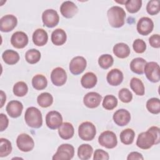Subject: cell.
<instances>
[{"mask_svg":"<svg viewBox=\"0 0 160 160\" xmlns=\"http://www.w3.org/2000/svg\"><path fill=\"white\" fill-rule=\"evenodd\" d=\"M26 124L32 128H39L42 125V117L40 110L35 107L28 108L24 114Z\"/></svg>","mask_w":160,"mask_h":160,"instance_id":"2","label":"cell"},{"mask_svg":"<svg viewBox=\"0 0 160 160\" xmlns=\"http://www.w3.org/2000/svg\"><path fill=\"white\" fill-rule=\"evenodd\" d=\"M48 40V35L47 32L41 28L37 29L33 32L32 41L34 44L38 46H44Z\"/></svg>","mask_w":160,"mask_h":160,"instance_id":"21","label":"cell"},{"mask_svg":"<svg viewBox=\"0 0 160 160\" xmlns=\"http://www.w3.org/2000/svg\"><path fill=\"white\" fill-rule=\"evenodd\" d=\"M102 100V96L96 92L87 93L83 98L84 105L89 108H96L99 106Z\"/></svg>","mask_w":160,"mask_h":160,"instance_id":"18","label":"cell"},{"mask_svg":"<svg viewBox=\"0 0 160 160\" xmlns=\"http://www.w3.org/2000/svg\"><path fill=\"white\" fill-rule=\"evenodd\" d=\"M118 96L119 99L122 102L125 103L131 102L132 99V94L128 88H122L121 90H119Z\"/></svg>","mask_w":160,"mask_h":160,"instance_id":"41","label":"cell"},{"mask_svg":"<svg viewBox=\"0 0 160 160\" xmlns=\"http://www.w3.org/2000/svg\"><path fill=\"white\" fill-rule=\"evenodd\" d=\"M62 122L61 114L56 111H49L46 116V124L51 129L58 128Z\"/></svg>","mask_w":160,"mask_h":160,"instance_id":"13","label":"cell"},{"mask_svg":"<svg viewBox=\"0 0 160 160\" xmlns=\"http://www.w3.org/2000/svg\"><path fill=\"white\" fill-rule=\"evenodd\" d=\"M148 131L153 134L155 139V144H158L160 142L159 128L157 126H152L148 129Z\"/></svg>","mask_w":160,"mask_h":160,"instance_id":"45","label":"cell"},{"mask_svg":"<svg viewBox=\"0 0 160 160\" xmlns=\"http://www.w3.org/2000/svg\"><path fill=\"white\" fill-rule=\"evenodd\" d=\"M144 72L148 79L152 82H158L160 80L159 75V66L156 62H146Z\"/></svg>","mask_w":160,"mask_h":160,"instance_id":"6","label":"cell"},{"mask_svg":"<svg viewBox=\"0 0 160 160\" xmlns=\"http://www.w3.org/2000/svg\"><path fill=\"white\" fill-rule=\"evenodd\" d=\"M12 151L11 142L6 138H0V157L8 156Z\"/></svg>","mask_w":160,"mask_h":160,"instance_id":"34","label":"cell"},{"mask_svg":"<svg viewBox=\"0 0 160 160\" xmlns=\"http://www.w3.org/2000/svg\"><path fill=\"white\" fill-rule=\"evenodd\" d=\"M6 94L3 91L1 90V108H2L4 106V104L6 102Z\"/></svg>","mask_w":160,"mask_h":160,"instance_id":"48","label":"cell"},{"mask_svg":"<svg viewBox=\"0 0 160 160\" xmlns=\"http://www.w3.org/2000/svg\"><path fill=\"white\" fill-rule=\"evenodd\" d=\"M160 10L159 8V1L157 0L149 1L146 6V11L150 15H156L159 13Z\"/></svg>","mask_w":160,"mask_h":160,"instance_id":"40","label":"cell"},{"mask_svg":"<svg viewBox=\"0 0 160 160\" xmlns=\"http://www.w3.org/2000/svg\"><path fill=\"white\" fill-rule=\"evenodd\" d=\"M12 91L15 96L18 97H22L27 94L28 91V87L26 83L24 82L19 81L14 85Z\"/></svg>","mask_w":160,"mask_h":160,"instance_id":"36","label":"cell"},{"mask_svg":"<svg viewBox=\"0 0 160 160\" xmlns=\"http://www.w3.org/2000/svg\"><path fill=\"white\" fill-rule=\"evenodd\" d=\"M154 28V22L148 17L140 18L137 23V31L139 34L142 36H147L150 34Z\"/></svg>","mask_w":160,"mask_h":160,"instance_id":"12","label":"cell"},{"mask_svg":"<svg viewBox=\"0 0 160 160\" xmlns=\"http://www.w3.org/2000/svg\"><path fill=\"white\" fill-rule=\"evenodd\" d=\"M112 50L114 55L121 59H124L128 57L131 52L128 45L124 42H119L116 44L114 46Z\"/></svg>","mask_w":160,"mask_h":160,"instance_id":"24","label":"cell"},{"mask_svg":"<svg viewBox=\"0 0 160 160\" xmlns=\"http://www.w3.org/2000/svg\"><path fill=\"white\" fill-rule=\"evenodd\" d=\"M114 122L119 126L127 125L131 120L130 112L125 109H119L117 110L112 116Z\"/></svg>","mask_w":160,"mask_h":160,"instance_id":"16","label":"cell"},{"mask_svg":"<svg viewBox=\"0 0 160 160\" xmlns=\"http://www.w3.org/2000/svg\"><path fill=\"white\" fill-rule=\"evenodd\" d=\"M16 144L19 150L22 152H29L32 150L34 146L33 139L28 134H19L16 139Z\"/></svg>","mask_w":160,"mask_h":160,"instance_id":"8","label":"cell"},{"mask_svg":"<svg viewBox=\"0 0 160 160\" xmlns=\"http://www.w3.org/2000/svg\"><path fill=\"white\" fill-rule=\"evenodd\" d=\"M67 39L66 32L60 28H58L52 31L51 34V41L56 46L64 44Z\"/></svg>","mask_w":160,"mask_h":160,"instance_id":"25","label":"cell"},{"mask_svg":"<svg viewBox=\"0 0 160 160\" xmlns=\"http://www.w3.org/2000/svg\"><path fill=\"white\" fill-rule=\"evenodd\" d=\"M127 11L130 13H136L139 11L142 6L141 0H128L125 3Z\"/></svg>","mask_w":160,"mask_h":160,"instance_id":"39","label":"cell"},{"mask_svg":"<svg viewBox=\"0 0 160 160\" xmlns=\"http://www.w3.org/2000/svg\"><path fill=\"white\" fill-rule=\"evenodd\" d=\"M0 119H1L0 131L2 132L3 131H4L8 128V124H9V119H8L7 116L3 113L0 114Z\"/></svg>","mask_w":160,"mask_h":160,"instance_id":"46","label":"cell"},{"mask_svg":"<svg viewBox=\"0 0 160 160\" xmlns=\"http://www.w3.org/2000/svg\"><path fill=\"white\" fill-rule=\"evenodd\" d=\"M107 16L111 26L119 28L124 25L126 12L121 7L118 6H112L108 9Z\"/></svg>","mask_w":160,"mask_h":160,"instance_id":"1","label":"cell"},{"mask_svg":"<svg viewBox=\"0 0 160 160\" xmlns=\"http://www.w3.org/2000/svg\"><path fill=\"white\" fill-rule=\"evenodd\" d=\"M51 80L52 84L56 86L64 85L67 80L66 72L61 67L54 68L51 74Z\"/></svg>","mask_w":160,"mask_h":160,"instance_id":"14","label":"cell"},{"mask_svg":"<svg viewBox=\"0 0 160 160\" xmlns=\"http://www.w3.org/2000/svg\"><path fill=\"white\" fill-rule=\"evenodd\" d=\"M128 160H132V159H144V158L142 155L138 152H130L128 157H127Z\"/></svg>","mask_w":160,"mask_h":160,"instance_id":"47","label":"cell"},{"mask_svg":"<svg viewBox=\"0 0 160 160\" xmlns=\"http://www.w3.org/2000/svg\"><path fill=\"white\" fill-rule=\"evenodd\" d=\"M87 62L82 56H76L73 58L69 63V71L74 75L82 73L86 69Z\"/></svg>","mask_w":160,"mask_h":160,"instance_id":"10","label":"cell"},{"mask_svg":"<svg viewBox=\"0 0 160 160\" xmlns=\"http://www.w3.org/2000/svg\"><path fill=\"white\" fill-rule=\"evenodd\" d=\"M42 21L44 26L48 28H54L59 23V16L56 11L49 9L42 12Z\"/></svg>","mask_w":160,"mask_h":160,"instance_id":"9","label":"cell"},{"mask_svg":"<svg viewBox=\"0 0 160 160\" xmlns=\"http://www.w3.org/2000/svg\"><path fill=\"white\" fill-rule=\"evenodd\" d=\"M109 159V156L108 153L101 149H98L95 151L94 153L93 159L94 160H108Z\"/></svg>","mask_w":160,"mask_h":160,"instance_id":"43","label":"cell"},{"mask_svg":"<svg viewBox=\"0 0 160 160\" xmlns=\"http://www.w3.org/2000/svg\"><path fill=\"white\" fill-rule=\"evenodd\" d=\"M113 62L114 59L112 56L108 54H102L98 59V64L99 66L104 69H107L111 67Z\"/></svg>","mask_w":160,"mask_h":160,"instance_id":"37","label":"cell"},{"mask_svg":"<svg viewBox=\"0 0 160 160\" xmlns=\"http://www.w3.org/2000/svg\"><path fill=\"white\" fill-rule=\"evenodd\" d=\"M146 108L152 114H158L160 112V101L158 98H152L148 100Z\"/></svg>","mask_w":160,"mask_h":160,"instance_id":"33","label":"cell"},{"mask_svg":"<svg viewBox=\"0 0 160 160\" xmlns=\"http://www.w3.org/2000/svg\"><path fill=\"white\" fill-rule=\"evenodd\" d=\"M118 105V99L113 95H106L102 101V107L107 110H112Z\"/></svg>","mask_w":160,"mask_h":160,"instance_id":"38","label":"cell"},{"mask_svg":"<svg viewBox=\"0 0 160 160\" xmlns=\"http://www.w3.org/2000/svg\"><path fill=\"white\" fill-rule=\"evenodd\" d=\"M23 105L22 104L16 100H12L9 101L6 108V110L8 115L13 118L19 117L22 112Z\"/></svg>","mask_w":160,"mask_h":160,"instance_id":"17","label":"cell"},{"mask_svg":"<svg viewBox=\"0 0 160 160\" xmlns=\"http://www.w3.org/2000/svg\"><path fill=\"white\" fill-rule=\"evenodd\" d=\"M146 64V61L144 59L142 58H136L131 61L130 63V69L136 74H142Z\"/></svg>","mask_w":160,"mask_h":160,"instance_id":"27","label":"cell"},{"mask_svg":"<svg viewBox=\"0 0 160 160\" xmlns=\"http://www.w3.org/2000/svg\"><path fill=\"white\" fill-rule=\"evenodd\" d=\"M11 43L16 48H24L28 43V35L22 31H16L11 38Z\"/></svg>","mask_w":160,"mask_h":160,"instance_id":"15","label":"cell"},{"mask_svg":"<svg viewBox=\"0 0 160 160\" xmlns=\"http://www.w3.org/2000/svg\"><path fill=\"white\" fill-rule=\"evenodd\" d=\"M18 24L16 17L12 14H7L0 19V30L2 32H10L13 30Z\"/></svg>","mask_w":160,"mask_h":160,"instance_id":"11","label":"cell"},{"mask_svg":"<svg viewBox=\"0 0 160 160\" xmlns=\"http://www.w3.org/2000/svg\"><path fill=\"white\" fill-rule=\"evenodd\" d=\"M41 52L36 49H31L26 51L25 54V59L29 64L37 63L41 59Z\"/></svg>","mask_w":160,"mask_h":160,"instance_id":"35","label":"cell"},{"mask_svg":"<svg viewBox=\"0 0 160 160\" xmlns=\"http://www.w3.org/2000/svg\"><path fill=\"white\" fill-rule=\"evenodd\" d=\"M150 45L154 48H160V36L158 34H153L149 38Z\"/></svg>","mask_w":160,"mask_h":160,"instance_id":"44","label":"cell"},{"mask_svg":"<svg viewBox=\"0 0 160 160\" xmlns=\"http://www.w3.org/2000/svg\"><path fill=\"white\" fill-rule=\"evenodd\" d=\"M61 14L66 18H71L78 11L77 6L72 1H66L62 3L60 7Z\"/></svg>","mask_w":160,"mask_h":160,"instance_id":"19","label":"cell"},{"mask_svg":"<svg viewBox=\"0 0 160 160\" xmlns=\"http://www.w3.org/2000/svg\"><path fill=\"white\" fill-rule=\"evenodd\" d=\"M155 144V139L153 134L148 130L138 135L136 145L141 149H148Z\"/></svg>","mask_w":160,"mask_h":160,"instance_id":"7","label":"cell"},{"mask_svg":"<svg viewBox=\"0 0 160 160\" xmlns=\"http://www.w3.org/2000/svg\"><path fill=\"white\" fill-rule=\"evenodd\" d=\"M2 58L5 63L9 65H13L19 61L20 58L16 51L12 49H7L3 52Z\"/></svg>","mask_w":160,"mask_h":160,"instance_id":"26","label":"cell"},{"mask_svg":"<svg viewBox=\"0 0 160 160\" xmlns=\"http://www.w3.org/2000/svg\"><path fill=\"white\" fill-rule=\"evenodd\" d=\"M78 134L79 138L83 141H91L96 134V127L91 122H83L78 128Z\"/></svg>","mask_w":160,"mask_h":160,"instance_id":"3","label":"cell"},{"mask_svg":"<svg viewBox=\"0 0 160 160\" xmlns=\"http://www.w3.org/2000/svg\"><path fill=\"white\" fill-rule=\"evenodd\" d=\"M126 1H116V2H118V3H120V4H125Z\"/></svg>","mask_w":160,"mask_h":160,"instance_id":"49","label":"cell"},{"mask_svg":"<svg viewBox=\"0 0 160 160\" xmlns=\"http://www.w3.org/2000/svg\"><path fill=\"white\" fill-rule=\"evenodd\" d=\"M58 133L62 139L65 140L69 139L74 136V129L72 124L66 122L62 123L58 128Z\"/></svg>","mask_w":160,"mask_h":160,"instance_id":"22","label":"cell"},{"mask_svg":"<svg viewBox=\"0 0 160 160\" xmlns=\"http://www.w3.org/2000/svg\"><path fill=\"white\" fill-rule=\"evenodd\" d=\"M98 81L97 76L92 72L85 73L81 79V84L82 86L86 89H91L94 88Z\"/></svg>","mask_w":160,"mask_h":160,"instance_id":"23","label":"cell"},{"mask_svg":"<svg viewBox=\"0 0 160 160\" xmlns=\"http://www.w3.org/2000/svg\"><path fill=\"white\" fill-rule=\"evenodd\" d=\"M135 136L134 131L130 128H127L123 130L119 135L120 140L122 143L126 145H129L132 143Z\"/></svg>","mask_w":160,"mask_h":160,"instance_id":"31","label":"cell"},{"mask_svg":"<svg viewBox=\"0 0 160 160\" xmlns=\"http://www.w3.org/2000/svg\"><path fill=\"white\" fill-rule=\"evenodd\" d=\"M74 155V148L69 144L60 145L52 156L53 160H70Z\"/></svg>","mask_w":160,"mask_h":160,"instance_id":"4","label":"cell"},{"mask_svg":"<svg viewBox=\"0 0 160 160\" xmlns=\"http://www.w3.org/2000/svg\"><path fill=\"white\" fill-rule=\"evenodd\" d=\"M124 76L119 69H112L107 74L106 79L108 82L113 86H117L119 85L123 81Z\"/></svg>","mask_w":160,"mask_h":160,"instance_id":"20","label":"cell"},{"mask_svg":"<svg viewBox=\"0 0 160 160\" xmlns=\"http://www.w3.org/2000/svg\"><path fill=\"white\" fill-rule=\"evenodd\" d=\"M38 104L42 108H48L52 105L53 102V97L49 92H42L37 98Z\"/></svg>","mask_w":160,"mask_h":160,"instance_id":"32","label":"cell"},{"mask_svg":"<svg viewBox=\"0 0 160 160\" xmlns=\"http://www.w3.org/2000/svg\"><path fill=\"white\" fill-rule=\"evenodd\" d=\"M32 85L36 90H42L45 89L48 85L47 79L42 74H36L32 78Z\"/></svg>","mask_w":160,"mask_h":160,"instance_id":"29","label":"cell"},{"mask_svg":"<svg viewBox=\"0 0 160 160\" xmlns=\"http://www.w3.org/2000/svg\"><path fill=\"white\" fill-rule=\"evenodd\" d=\"M98 142L101 146L108 149L114 148L118 144L116 134L111 131L102 132L98 138Z\"/></svg>","mask_w":160,"mask_h":160,"instance_id":"5","label":"cell"},{"mask_svg":"<svg viewBox=\"0 0 160 160\" xmlns=\"http://www.w3.org/2000/svg\"><path fill=\"white\" fill-rule=\"evenodd\" d=\"M132 48L136 52L142 53L146 49V44L142 39H136L133 42Z\"/></svg>","mask_w":160,"mask_h":160,"instance_id":"42","label":"cell"},{"mask_svg":"<svg viewBox=\"0 0 160 160\" xmlns=\"http://www.w3.org/2000/svg\"><path fill=\"white\" fill-rule=\"evenodd\" d=\"M93 152L92 147L88 144H82L78 149V156L81 160H87L91 158Z\"/></svg>","mask_w":160,"mask_h":160,"instance_id":"28","label":"cell"},{"mask_svg":"<svg viewBox=\"0 0 160 160\" xmlns=\"http://www.w3.org/2000/svg\"><path fill=\"white\" fill-rule=\"evenodd\" d=\"M130 87L131 89L138 96L144 94V86L141 80L137 78H132L130 81Z\"/></svg>","mask_w":160,"mask_h":160,"instance_id":"30","label":"cell"}]
</instances>
